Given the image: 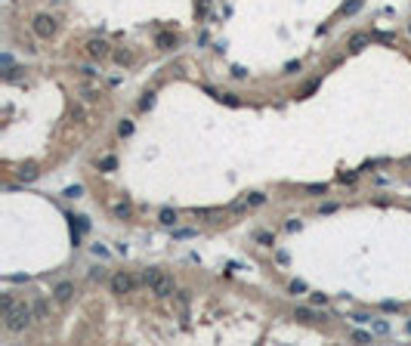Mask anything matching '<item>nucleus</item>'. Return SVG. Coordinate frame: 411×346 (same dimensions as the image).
I'll return each instance as SVG.
<instances>
[{
    "mask_svg": "<svg viewBox=\"0 0 411 346\" xmlns=\"http://www.w3.org/2000/svg\"><path fill=\"white\" fill-rule=\"evenodd\" d=\"M4 319H7V322H4V325H7V331L22 334V331L34 322V306H31V303H19L16 309H13L10 316H4Z\"/></svg>",
    "mask_w": 411,
    "mask_h": 346,
    "instance_id": "nucleus-1",
    "label": "nucleus"
},
{
    "mask_svg": "<svg viewBox=\"0 0 411 346\" xmlns=\"http://www.w3.org/2000/svg\"><path fill=\"white\" fill-rule=\"evenodd\" d=\"M31 31H34L37 37H44V41H50V37H56V31H59V22H56L50 13H41V16H34Z\"/></svg>",
    "mask_w": 411,
    "mask_h": 346,
    "instance_id": "nucleus-2",
    "label": "nucleus"
},
{
    "mask_svg": "<svg viewBox=\"0 0 411 346\" xmlns=\"http://www.w3.org/2000/svg\"><path fill=\"white\" fill-rule=\"evenodd\" d=\"M139 285H142V281H139V278H133L130 272H124V269H121V272H115V275H111V294H118V297H124V294H133Z\"/></svg>",
    "mask_w": 411,
    "mask_h": 346,
    "instance_id": "nucleus-3",
    "label": "nucleus"
},
{
    "mask_svg": "<svg viewBox=\"0 0 411 346\" xmlns=\"http://www.w3.org/2000/svg\"><path fill=\"white\" fill-rule=\"evenodd\" d=\"M84 50H87V56H90V59H96V62H102V59H108V56H111V47H108V41H102V37H90Z\"/></svg>",
    "mask_w": 411,
    "mask_h": 346,
    "instance_id": "nucleus-4",
    "label": "nucleus"
},
{
    "mask_svg": "<svg viewBox=\"0 0 411 346\" xmlns=\"http://www.w3.org/2000/svg\"><path fill=\"white\" fill-rule=\"evenodd\" d=\"M148 294H155L158 300H167V297H173V294H176V285H173V278H170V275H164V272H161V275H158V281L148 288Z\"/></svg>",
    "mask_w": 411,
    "mask_h": 346,
    "instance_id": "nucleus-5",
    "label": "nucleus"
},
{
    "mask_svg": "<svg viewBox=\"0 0 411 346\" xmlns=\"http://www.w3.org/2000/svg\"><path fill=\"white\" fill-rule=\"evenodd\" d=\"M111 213H115V219H130L133 216V204L127 198H118V201H111Z\"/></svg>",
    "mask_w": 411,
    "mask_h": 346,
    "instance_id": "nucleus-6",
    "label": "nucleus"
},
{
    "mask_svg": "<svg viewBox=\"0 0 411 346\" xmlns=\"http://www.w3.org/2000/svg\"><path fill=\"white\" fill-rule=\"evenodd\" d=\"M365 47H371V34H362V31H359V34L350 37V50H353V53H362Z\"/></svg>",
    "mask_w": 411,
    "mask_h": 346,
    "instance_id": "nucleus-7",
    "label": "nucleus"
},
{
    "mask_svg": "<svg viewBox=\"0 0 411 346\" xmlns=\"http://www.w3.org/2000/svg\"><path fill=\"white\" fill-rule=\"evenodd\" d=\"M53 297H56L59 303H68V300L74 297V285H71V281H62V285H56V291H53Z\"/></svg>",
    "mask_w": 411,
    "mask_h": 346,
    "instance_id": "nucleus-8",
    "label": "nucleus"
},
{
    "mask_svg": "<svg viewBox=\"0 0 411 346\" xmlns=\"http://www.w3.org/2000/svg\"><path fill=\"white\" fill-rule=\"evenodd\" d=\"M37 173H41V170H37V164H34V161H28V164H22V167H19V179H22V182H34V179H37Z\"/></svg>",
    "mask_w": 411,
    "mask_h": 346,
    "instance_id": "nucleus-9",
    "label": "nucleus"
},
{
    "mask_svg": "<svg viewBox=\"0 0 411 346\" xmlns=\"http://www.w3.org/2000/svg\"><path fill=\"white\" fill-rule=\"evenodd\" d=\"M294 319H300V322H319L322 316H319L315 309H309V306H297V309H294Z\"/></svg>",
    "mask_w": 411,
    "mask_h": 346,
    "instance_id": "nucleus-10",
    "label": "nucleus"
},
{
    "mask_svg": "<svg viewBox=\"0 0 411 346\" xmlns=\"http://www.w3.org/2000/svg\"><path fill=\"white\" fill-rule=\"evenodd\" d=\"M31 306H34V322H47V319H50V306H47V300H34Z\"/></svg>",
    "mask_w": 411,
    "mask_h": 346,
    "instance_id": "nucleus-11",
    "label": "nucleus"
},
{
    "mask_svg": "<svg viewBox=\"0 0 411 346\" xmlns=\"http://www.w3.org/2000/svg\"><path fill=\"white\" fill-rule=\"evenodd\" d=\"M158 275H161V269H155V266H148V269H142V275H139V281H142L145 288H152V285L158 281Z\"/></svg>",
    "mask_w": 411,
    "mask_h": 346,
    "instance_id": "nucleus-12",
    "label": "nucleus"
},
{
    "mask_svg": "<svg viewBox=\"0 0 411 346\" xmlns=\"http://www.w3.org/2000/svg\"><path fill=\"white\" fill-rule=\"evenodd\" d=\"M155 44H158L161 50H170V47H176V34H173V31H161V34L155 37Z\"/></svg>",
    "mask_w": 411,
    "mask_h": 346,
    "instance_id": "nucleus-13",
    "label": "nucleus"
},
{
    "mask_svg": "<svg viewBox=\"0 0 411 346\" xmlns=\"http://www.w3.org/2000/svg\"><path fill=\"white\" fill-rule=\"evenodd\" d=\"M71 121L90 124V108H87V105H74V108H71Z\"/></svg>",
    "mask_w": 411,
    "mask_h": 346,
    "instance_id": "nucleus-14",
    "label": "nucleus"
},
{
    "mask_svg": "<svg viewBox=\"0 0 411 346\" xmlns=\"http://www.w3.org/2000/svg\"><path fill=\"white\" fill-rule=\"evenodd\" d=\"M173 300H176V309H179V316H185V309H189V291H176L173 294Z\"/></svg>",
    "mask_w": 411,
    "mask_h": 346,
    "instance_id": "nucleus-15",
    "label": "nucleus"
},
{
    "mask_svg": "<svg viewBox=\"0 0 411 346\" xmlns=\"http://www.w3.org/2000/svg\"><path fill=\"white\" fill-rule=\"evenodd\" d=\"M254 241H260V244H275V235L272 232H266V229H257V232H254Z\"/></svg>",
    "mask_w": 411,
    "mask_h": 346,
    "instance_id": "nucleus-16",
    "label": "nucleus"
},
{
    "mask_svg": "<svg viewBox=\"0 0 411 346\" xmlns=\"http://www.w3.org/2000/svg\"><path fill=\"white\" fill-rule=\"evenodd\" d=\"M81 93H84V99H87V102H96V99H99V87H96V84H84V87H81Z\"/></svg>",
    "mask_w": 411,
    "mask_h": 346,
    "instance_id": "nucleus-17",
    "label": "nucleus"
},
{
    "mask_svg": "<svg viewBox=\"0 0 411 346\" xmlns=\"http://www.w3.org/2000/svg\"><path fill=\"white\" fill-rule=\"evenodd\" d=\"M176 216H179V213H176L173 207H161V223H164V226H176Z\"/></svg>",
    "mask_w": 411,
    "mask_h": 346,
    "instance_id": "nucleus-18",
    "label": "nucleus"
},
{
    "mask_svg": "<svg viewBox=\"0 0 411 346\" xmlns=\"http://www.w3.org/2000/svg\"><path fill=\"white\" fill-rule=\"evenodd\" d=\"M96 167L108 173V170H115V167H118V161H115V155H105V158H99V161H96Z\"/></svg>",
    "mask_w": 411,
    "mask_h": 346,
    "instance_id": "nucleus-19",
    "label": "nucleus"
},
{
    "mask_svg": "<svg viewBox=\"0 0 411 346\" xmlns=\"http://www.w3.org/2000/svg\"><path fill=\"white\" fill-rule=\"evenodd\" d=\"M216 102H223V105H229V108H238L241 105V99L235 96V93H219V99Z\"/></svg>",
    "mask_w": 411,
    "mask_h": 346,
    "instance_id": "nucleus-20",
    "label": "nucleus"
},
{
    "mask_svg": "<svg viewBox=\"0 0 411 346\" xmlns=\"http://www.w3.org/2000/svg\"><path fill=\"white\" fill-rule=\"evenodd\" d=\"M300 188H303V192H312V195H325V192H328L325 182H303Z\"/></svg>",
    "mask_w": 411,
    "mask_h": 346,
    "instance_id": "nucleus-21",
    "label": "nucleus"
},
{
    "mask_svg": "<svg viewBox=\"0 0 411 346\" xmlns=\"http://www.w3.org/2000/svg\"><path fill=\"white\" fill-rule=\"evenodd\" d=\"M371 331L374 334H390V322L387 319H371Z\"/></svg>",
    "mask_w": 411,
    "mask_h": 346,
    "instance_id": "nucleus-22",
    "label": "nucleus"
},
{
    "mask_svg": "<svg viewBox=\"0 0 411 346\" xmlns=\"http://www.w3.org/2000/svg\"><path fill=\"white\" fill-rule=\"evenodd\" d=\"M71 229H74V232H87V229H90V219H87V216H71Z\"/></svg>",
    "mask_w": 411,
    "mask_h": 346,
    "instance_id": "nucleus-23",
    "label": "nucleus"
},
{
    "mask_svg": "<svg viewBox=\"0 0 411 346\" xmlns=\"http://www.w3.org/2000/svg\"><path fill=\"white\" fill-rule=\"evenodd\" d=\"M0 309H4V316H10V312L16 309V300H13V294H4V297H0Z\"/></svg>",
    "mask_w": 411,
    "mask_h": 346,
    "instance_id": "nucleus-24",
    "label": "nucleus"
},
{
    "mask_svg": "<svg viewBox=\"0 0 411 346\" xmlns=\"http://www.w3.org/2000/svg\"><path fill=\"white\" fill-rule=\"evenodd\" d=\"M111 56H115L118 65H130V62H133V53H130V50H115Z\"/></svg>",
    "mask_w": 411,
    "mask_h": 346,
    "instance_id": "nucleus-25",
    "label": "nucleus"
},
{
    "mask_svg": "<svg viewBox=\"0 0 411 346\" xmlns=\"http://www.w3.org/2000/svg\"><path fill=\"white\" fill-rule=\"evenodd\" d=\"M152 105H155V90H145V93H142V99H139V108H142V111H148Z\"/></svg>",
    "mask_w": 411,
    "mask_h": 346,
    "instance_id": "nucleus-26",
    "label": "nucleus"
},
{
    "mask_svg": "<svg viewBox=\"0 0 411 346\" xmlns=\"http://www.w3.org/2000/svg\"><path fill=\"white\" fill-rule=\"evenodd\" d=\"M192 213H195V216H219L223 210H219V207H192Z\"/></svg>",
    "mask_w": 411,
    "mask_h": 346,
    "instance_id": "nucleus-27",
    "label": "nucleus"
},
{
    "mask_svg": "<svg viewBox=\"0 0 411 346\" xmlns=\"http://www.w3.org/2000/svg\"><path fill=\"white\" fill-rule=\"evenodd\" d=\"M288 291H291V294H306L309 288H306V281H303V278H294V281L288 285Z\"/></svg>",
    "mask_w": 411,
    "mask_h": 346,
    "instance_id": "nucleus-28",
    "label": "nucleus"
},
{
    "mask_svg": "<svg viewBox=\"0 0 411 346\" xmlns=\"http://www.w3.org/2000/svg\"><path fill=\"white\" fill-rule=\"evenodd\" d=\"M359 7H362V0H346V4L340 7V13L343 16H353V13H359Z\"/></svg>",
    "mask_w": 411,
    "mask_h": 346,
    "instance_id": "nucleus-29",
    "label": "nucleus"
},
{
    "mask_svg": "<svg viewBox=\"0 0 411 346\" xmlns=\"http://www.w3.org/2000/svg\"><path fill=\"white\" fill-rule=\"evenodd\" d=\"M81 195H84V185L81 182H74V185L65 188V198H81Z\"/></svg>",
    "mask_w": 411,
    "mask_h": 346,
    "instance_id": "nucleus-30",
    "label": "nucleus"
},
{
    "mask_svg": "<svg viewBox=\"0 0 411 346\" xmlns=\"http://www.w3.org/2000/svg\"><path fill=\"white\" fill-rule=\"evenodd\" d=\"M247 204H250V207L266 204V195H260V192H250V195H247Z\"/></svg>",
    "mask_w": 411,
    "mask_h": 346,
    "instance_id": "nucleus-31",
    "label": "nucleus"
},
{
    "mask_svg": "<svg viewBox=\"0 0 411 346\" xmlns=\"http://www.w3.org/2000/svg\"><path fill=\"white\" fill-rule=\"evenodd\" d=\"M356 176H359L356 170H340V173H337V179H340V182H356Z\"/></svg>",
    "mask_w": 411,
    "mask_h": 346,
    "instance_id": "nucleus-32",
    "label": "nucleus"
},
{
    "mask_svg": "<svg viewBox=\"0 0 411 346\" xmlns=\"http://www.w3.org/2000/svg\"><path fill=\"white\" fill-rule=\"evenodd\" d=\"M353 340L356 343H371V331H353Z\"/></svg>",
    "mask_w": 411,
    "mask_h": 346,
    "instance_id": "nucleus-33",
    "label": "nucleus"
},
{
    "mask_svg": "<svg viewBox=\"0 0 411 346\" xmlns=\"http://www.w3.org/2000/svg\"><path fill=\"white\" fill-rule=\"evenodd\" d=\"M207 10H210V0H195V13L198 16H207Z\"/></svg>",
    "mask_w": 411,
    "mask_h": 346,
    "instance_id": "nucleus-34",
    "label": "nucleus"
},
{
    "mask_svg": "<svg viewBox=\"0 0 411 346\" xmlns=\"http://www.w3.org/2000/svg\"><path fill=\"white\" fill-rule=\"evenodd\" d=\"M173 238H195V229H176V232H173Z\"/></svg>",
    "mask_w": 411,
    "mask_h": 346,
    "instance_id": "nucleus-35",
    "label": "nucleus"
},
{
    "mask_svg": "<svg viewBox=\"0 0 411 346\" xmlns=\"http://www.w3.org/2000/svg\"><path fill=\"white\" fill-rule=\"evenodd\" d=\"M381 309H384V312H399V303H396V300H384Z\"/></svg>",
    "mask_w": 411,
    "mask_h": 346,
    "instance_id": "nucleus-36",
    "label": "nucleus"
},
{
    "mask_svg": "<svg viewBox=\"0 0 411 346\" xmlns=\"http://www.w3.org/2000/svg\"><path fill=\"white\" fill-rule=\"evenodd\" d=\"M250 204H247V198H241V201H235V204H229V210L232 213H241V210H247Z\"/></svg>",
    "mask_w": 411,
    "mask_h": 346,
    "instance_id": "nucleus-37",
    "label": "nucleus"
},
{
    "mask_svg": "<svg viewBox=\"0 0 411 346\" xmlns=\"http://www.w3.org/2000/svg\"><path fill=\"white\" fill-rule=\"evenodd\" d=\"M118 133H121V136H130V133H133V124H130V121H121V124H118Z\"/></svg>",
    "mask_w": 411,
    "mask_h": 346,
    "instance_id": "nucleus-38",
    "label": "nucleus"
},
{
    "mask_svg": "<svg viewBox=\"0 0 411 346\" xmlns=\"http://www.w3.org/2000/svg\"><path fill=\"white\" fill-rule=\"evenodd\" d=\"M353 325H371V316H365V312H356V316H353Z\"/></svg>",
    "mask_w": 411,
    "mask_h": 346,
    "instance_id": "nucleus-39",
    "label": "nucleus"
},
{
    "mask_svg": "<svg viewBox=\"0 0 411 346\" xmlns=\"http://www.w3.org/2000/svg\"><path fill=\"white\" fill-rule=\"evenodd\" d=\"M297 71H300V62H288L284 65V74H297Z\"/></svg>",
    "mask_w": 411,
    "mask_h": 346,
    "instance_id": "nucleus-40",
    "label": "nucleus"
},
{
    "mask_svg": "<svg viewBox=\"0 0 411 346\" xmlns=\"http://www.w3.org/2000/svg\"><path fill=\"white\" fill-rule=\"evenodd\" d=\"M374 37H377V41H384V44H393V41H396V37L387 34V31H381V34H374Z\"/></svg>",
    "mask_w": 411,
    "mask_h": 346,
    "instance_id": "nucleus-41",
    "label": "nucleus"
},
{
    "mask_svg": "<svg viewBox=\"0 0 411 346\" xmlns=\"http://www.w3.org/2000/svg\"><path fill=\"white\" fill-rule=\"evenodd\" d=\"M0 65H4V68H13V56L4 53V56H0Z\"/></svg>",
    "mask_w": 411,
    "mask_h": 346,
    "instance_id": "nucleus-42",
    "label": "nucleus"
},
{
    "mask_svg": "<svg viewBox=\"0 0 411 346\" xmlns=\"http://www.w3.org/2000/svg\"><path fill=\"white\" fill-rule=\"evenodd\" d=\"M78 71H81V74H87V78H93V74H96V68H93V65H81Z\"/></svg>",
    "mask_w": 411,
    "mask_h": 346,
    "instance_id": "nucleus-43",
    "label": "nucleus"
},
{
    "mask_svg": "<svg viewBox=\"0 0 411 346\" xmlns=\"http://www.w3.org/2000/svg\"><path fill=\"white\" fill-rule=\"evenodd\" d=\"M312 303H315V306H325V303H328V297H325V294H312Z\"/></svg>",
    "mask_w": 411,
    "mask_h": 346,
    "instance_id": "nucleus-44",
    "label": "nucleus"
},
{
    "mask_svg": "<svg viewBox=\"0 0 411 346\" xmlns=\"http://www.w3.org/2000/svg\"><path fill=\"white\" fill-rule=\"evenodd\" d=\"M102 275H105V269H93V272H90V278H93V281H99Z\"/></svg>",
    "mask_w": 411,
    "mask_h": 346,
    "instance_id": "nucleus-45",
    "label": "nucleus"
},
{
    "mask_svg": "<svg viewBox=\"0 0 411 346\" xmlns=\"http://www.w3.org/2000/svg\"><path fill=\"white\" fill-rule=\"evenodd\" d=\"M93 254H96V257H108V250H105L102 244H96V247H93Z\"/></svg>",
    "mask_w": 411,
    "mask_h": 346,
    "instance_id": "nucleus-46",
    "label": "nucleus"
}]
</instances>
